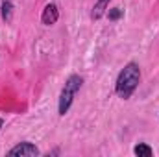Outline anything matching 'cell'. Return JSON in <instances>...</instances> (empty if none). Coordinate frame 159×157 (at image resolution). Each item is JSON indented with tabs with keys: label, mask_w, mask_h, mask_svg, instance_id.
<instances>
[{
	"label": "cell",
	"mask_w": 159,
	"mask_h": 157,
	"mask_svg": "<svg viewBox=\"0 0 159 157\" xmlns=\"http://www.w3.org/2000/svg\"><path fill=\"white\" fill-rule=\"evenodd\" d=\"M141 83V67L135 61H129L124 65V69L119 72L115 81V94L122 100H129L131 94L137 91Z\"/></svg>",
	"instance_id": "1"
},
{
	"label": "cell",
	"mask_w": 159,
	"mask_h": 157,
	"mask_svg": "<svg viewBox=\"0 0 159 157\" xmlns=\"http://www.w3.org/2000/svg\"><path fill=\"white\" fill-rule=\"evenodd\" d=\"M83 87V78L80 74H70L65 79V85L59 92V100H57V113L59 117H65L69 113V109L74 104V98L80 92V89Z\"/></svg>",
	"instance_id": "2"
},
{
	"label": "cell",
	"mask_w": 159,
	"mask_h": 157,
	"mask_svg": "<svg viewBox=\"0 0 159 157\" xmlns=\"http://www.w3.org/2000/svg\"><path fill=\"white\" fill-rule=\"evenodd\" d=\"M39 148L30 142V141H22V142H17L9 152L7 155H13V157H34V155H39Z\"/></svg>",
	"instance_id": "3"
},
{
	"label": "cell",
	"mask_w": 159,
	"mask_h": 157,
	"mask_svg": "<svg viewBox=\"0 0 159 157\" xmlns=\"http://www.w3.org/2000/svg\"><path fill=\"white\" fill-rule=\"evenodd\" d=\"M57 20H59V7H57V4H54V2H48V4L44 6L43 13H41V22H43L44 26H52V24H56Z\"/></svg>",
	"instance_id": "4"
},
{
	"label": "cell",
	"mask_w": 159,
	"mask_h": 157,
	"mask_svg": "<svg viewBox=\"0 0 159 157\" xmlns=\"http://www.w3.org/2000/svg\"><path fill=\"white\" fill-rule=\"evenodd\" d=\"M109 4H111V0H96L93 9H91V19L93 20H100L106 15V11L109 9Z\"/></svg>",
	"instance_id": "5"
},
{
	"label": "cell",
	"mask_w": 159,
	"mask_h": 157,
	"mask_svg": "<svg viewBox=\"0 0 159 157\" xmlns=\"http://www.w3.org/2000/svg\"><path fill=\"white\" fill-rule=\"evenodd\" d=\"M0 13H2V20L6 24H9L13 20V13H15V6L11 0H2V6H0Z\"/></svg>",
	"instance_id": "6"
},
{
	"label": "cell",
	"mask_w": 159,
	"mask_h": 157,
	"mask_svg": "<svg viewBox=\"0 0 159 157\" xmlns=\"http://www.w3.org/2000/svg\"><path fill=\"white\" fill-rule=\"evenodd\" d=\"M133 154L139 155V157H152L154 155V150H152L150 144H146V142H139V144H135Z\"/></svg>",
	"instance_id": "7"
},
{
	"label": "cell",
	"mask_w": 159,
	"mask_h": 157,
	"mask_svg": "<svg viewBox=\"0 0 159 157\" xmlns=\"http://www.w3.org/2000/svg\"><path fill=\"white\" fill-rule=\"evenodd\" d=\"M106 15H107L109 20H119L120 17L124 15V9H120V7H109V9L106 11Z\"/></svg>",
	"instance_id": "8"
},
{
	"label": "cell",
	"mask_w": 159,
	"mask_h": 157,
	"mask_svg": "<svg viewBox=\"0 0 159 157\" xmlns=\"http://www.w3.org/2000/svg\"><path fill=\"white\" fill-rule=\"evenodd\" d=\"M2 128H4V118L0 117V131H2Z\"/></svg>",
	"instance_id": "9"
}]
</instances>
